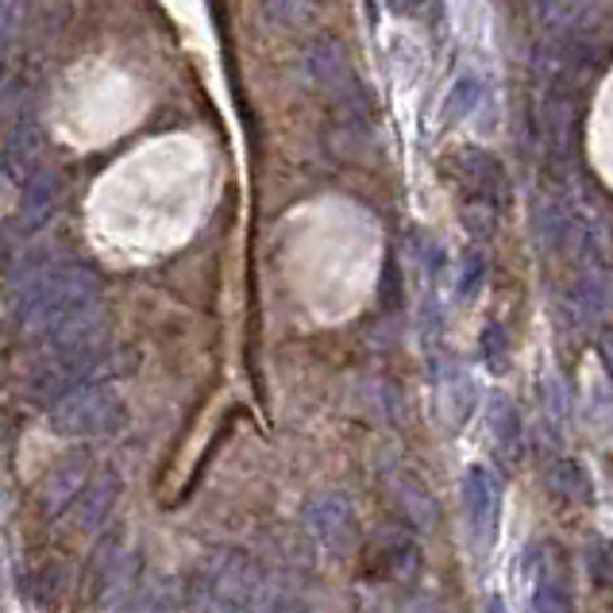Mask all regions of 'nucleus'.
Here are the masks:
<instances>
[{
    "label": "nucleus",
    "mask_w": 613,
    "mask_h": 613,
    "mask_svg": "<svg viewBox=\"0 0 613 613\" xmlns=\"http://www.w3.org/2000/svg\"><path fill=\"white\" fill-rule=\"evenodd\" d=\"M101 305V278L97 271L82 263H54L31 274L20 297V328L28 336H51L70 317Z\"/></svg>",
    "instance_id": "1"
},
{
    "label": "nucleus",
    "mask_w": 613,
    "mask_h": 613,
    "mask_svg": "<svg viewBox=\"0 0 613 613\" xmlns=\"http://www.w3.org/2000/svg\"><path fill=\"white\" fill-rule=\"evenodd\" d=\"M583 82L586 77L556 70V74H548V89L545 101H540V139H545L552 170H560V175H568L571 159H575V108Z\"/></svg>",
    "instance_id": "2"
},
{
    "label": "nucleus",
    "mask_w": 613,
    "mask_h": 613,
    "mask_svg": "<svg viewBox=\"0 0 613 613\" xmlns=\"http://www.w3.org/2000/svg\"><path fill=\"white\" fill-rule=\"evenodd\" d=\"M124 416V405L116 398V390L108 387H77L62 398L59 405H51V424L59 436H101V432L116 429V421Z\"/></svg>",
    "instance_id": "3"
},
{
    "label": "nucleus",
    "mask_w": 613,
    "mask_h": 613,
    "mask_svg": "<svg viewBox=\"0 0 613 613\" xmlns=\"http://www.w3.org/2000/svg\"><path fill=\"white\" fill-rule=\"evenodd\" d=\"M255 568L243 556L228 552L212 563L198 583V606L201 613H251L255 599Z\"/></svg>",
    "instance_id": "4"
},
{
    "label": "nucleus",
    "mask_w": 613,
    "mask_h": 613,
    "mask_svg": "<svg viewBox=\"0 0 613 613\" xmlns=\"http://www.w3.org/2000/svg\"><path fill=\"white\" fill-rule=\"evenodd\" d=\"M452 175L463 190V201H486L494 209H501L509 198V178L498 155H490L486 147H459L452 155Z\"/></svg>",
    "instance_id": "5"
},
{
    "label": "nucleus",
    "mask_w": 613,
    "mask_h": 613,
    "mask_svg": "<svg viewBox=\"0 0 613 613\" xmlns=\"http://www.w3.org/2000/svg\"><path fill=\"white\" fill-rule=\"evenodd\" d=\"M105 356H74V351H54V359H46L31 379V402L39 405H59L70 390L85 387L89 374L101 367Z\"/></svg>",
    "instance_id": "6"
},
{
    "label": "nucleus",
    "mask_w": 613,
    "mask_h": 613,
    "mask_svg": "<svg viewBox=\"0 0 613 613\" xmlns=\"http://www.w3.org/2000/svg\"><path fill=\"white\" fill-rule=\"evenodd\" d=\"M532 240H537L540 255L548 258H560L575 243V212L560 193H537V201H532Z\"/></svg>",
    "instance_id": "7"
},
{
    "label": "nucleus",
    "mask_w": 613,
    "mask_h": 613,
    "mask_svg": "<svg viewBox=\"0 0 613 613\" xmlns=\"http://www.w3.org/2000/svg\"><path fill=\"white\" fill-rule=\"evenodd\" d=\"M305 525L317 537V545H325L328 552H348L356 545V517H351L348 498L340 494H320L305 509Z\"/></svg>",
    "instance_id": "8"
},
{
    "label": "nucleus",
    "mask_w": 613,
    "mask_h": 613,
    "mask_svg": "<svg viewBox=\"0 0 613 613\" xmlns=\"http://www.w3.org/2000/svg\"><path fill=\"white\" fill-rule=\"evenodd\" d=\"M571 309L583 325H599L613 309V274L606 258H583V271L571 282Z\"/></svg>",
    "instance_id": "9"
},
{
    "label": "nucleus",
    "mask_w": 613,
    "mask_h": 613,
    "mask_svg": "<svg viewBox=\"0 0 613 613\" xmlns=\"http://www.w3.org/2000/svg\"><path fill=\"white\" fill-rule=\"evenodd\" d=\"M463 498H467V514L471 525H475L483 548H490V540L498 537V517H501V486L494 478L490 467L475 463L467 471V486H463Z\"/></svg>",
    "instance_id": "10"
},
{
    "label": "nucleus",
    "mask_w": 613,
    "mask_h": 613,
    "mask_svg": "<svg viewBox=\"0 0 613 613\" xmlns=\"http://www.w3.org/2000/svg\"><path fill=\"white\" fill-rule=\"evenodd\" d=\"M116 498H120V478L113 471H101L85 483V490L74 498L70 506V521H74L77 532H97L105 525V517L113 514Z\"/></svg>",
    "instance_id": "11"
},
{
    "label": "nucleus",
    "mask_w": 613,
    "mask_h": 613,
    "mask_svg": "<svg viewBox=\"0 0 613 613\" xmlns=\"http://www.w3.org/2000/svg\"><path fill=\"white\" fill-rule=\"evenodd\" d=\"M54 204H59V175L51 167H35L23 182V198H20V232H39V228L51 220Z\"/></svg>",
    "instance_id": "12"
},
{
    "label": "nucleus",
    "mask_w": 613,
    "mask_h": 613,
    "mask_svg": "<svg viewBox=\"0 0 613 613\" xmlns=\"http://www.w3.org/2000/svg\"><path fill=\"white\" fill-rule=\"evenodd\" d=\"M525 12L540 39H560L594 12V0H525Z\"/></svg>",
    "instance_id": "13"
},
{
    "label": "nucleus",
    "mask_w": 613,
    "mask_h": 613,
    "mask_svg": "<svg viewBox=\"0 0 613 613\" xmlns=\"http://www.w3.org/2000/svg\"><path fill=\"white\" fill-rule=\"evenodd\" d=\"M89 463L82 459V455H74V459H62L59 467L51 471V475L43 478V486H39V494H43V506L51 509V514H62V509L74 506V498L85 490V483H89Z\"/></svg>",
    "instance_id": "14"
},
{
    "label": "nucleus",
    "mask_w": 613,
    "mask_h": 613,
    "mask_svg": "<svg viewBox=\"0 0 613 613\" xmlns=\"http://www.w3.org/2000/svg\"><path fill=\"white\" fill-rule=\"evenodd\" d=\"M548 490L563 501H575V506H586L594 498L591 475H586V467L579 459H556L548 467Z\"/></svg>",
    "instance_id": "15"
},
{
    "label": "nucleus",
    "mask_w": 613,
    "mask_h": 613,
    "mask_svg": "<svg viewBox=\"0 0 613 613\" xmlns=\"http://www.w3.org/2000/svg\"><path fill=\"white\" fill-rule=\"evenodd\" d=\"M320 0H258V12L278 31H305L317 20Z\"/></svg>",
    "instance_id": "16"
},
{
    "label": "nucleus",
    "mask_w": 613,
    "mask_h": 613,
    "mask_svg": "<svg viewBox=\"0 0 613 613\" xmlns=\"http://www.w3.org/2000/svg\"><path fill=\"white\" fill-rule=\"evenodd\" d=\"M374 556H379V575H409L413 571V563H416V545H413V537H405L402 529H390V532H382V545L374 548Z\"/></svg>",
    "instance_id": "17"
},
{
    "label": "nucleus",
    "mask_w": 613,
    "mask_h": 613,
    "mask_svg": "<svg viewBox=\"0 0 613 613\" xmlns=\"http://www.w3.org/2000/svg\"><path fill=\"white\" fill-rule=\"evenodd\" d=\"M486 424H490L494 440L501 444V452L514 455L517 447H521V413H517V405L509 402L506 394H494L490 398V409H486Z\"/></svg>",
    "instance_id": "18"
},
{
    "label": "nucleus",
    "mask_w": 613,
    "mask_h": 613,
    "mask_svg": "<svg viewBox=\"0 0 613 613\" xmlns=\"http://www.w3.org/2000/svg\"><path fill=\"white\" fill-rule=\"evenodd\" d=\"M478 105H483V82H478V74L463 70V74L452 82V89H447V97H444V120L447 124L467 120V116L478 113Z\"/></svg>",
    "instance_id": "19"
},
{
    "label": "nucleus",
    "mask_w": 613,
    "mask_h": 613,
    "mask_svg": "<svg viewBox=\"0 0 613 613\" xmlns=\"http://www.w3.org/2000/svg\"><path fill=\"white\" fill-rule=\"evenodd\" d=\"M394 486H398V506H402V514L409 517V521L421 525V529H429V525H436V498H432V494L424 490L421 478L402 475Z\"/></svg>",
    "instance_id": "20"
},
{
    "label": "nucleus",
    "mask_w": 613,
    "mask_h": 613,
    "mask_svg": "<svg viewBox=\"0 0 613 613\" xmlns=\"http://www.w3.org/2000/svg\"><path fill=\"white\" fill-rule=\"evenodd\" d=\"M532 606L537 613H571V586L560 568H540L532 586Z\"/></svg>",
    "instance_id": "21"
},
{
    "label": "nucleus",
    "mask_w": 613,
    "mask_h": 613,
    "mask_svg": "<svg viewBox=\"0 0 613 613\" xmlns=\"http://www.w3.org/2000/svg\"><path fill=\"white\" fill-rule=\"evenodd\" d=\"M178 586L162 575H147L139 583V599H136V613H178Z\"/></svg>",
    "instance_id": "22"
},
{
    "label": "nucleus",
    "mask_w": 613,
    "mask_h": 613,
    "mask_svg": "<svg viewBox=\"0 0 613 613\" xmlns=\"http://www.w3.org/2000/svg\"><path fill=\"white\" fill-rule=\"evenodd\" d=\"M486 282V251L483 247H471L467 255L459 258V278H455V297L459 302H471V297L483 289Z\"/></svg>",
    "instance_id": "23"
},
{
    "label": "nucleus",
    "mask_w": 613,
    "mask_h": 613,
    "mask_svg": "<svg viewBox=\"0 0 613 613\" xmlns=\"http://www.w3.org/2000/svg\"><path fill=\"white\" fill-rule=\"evenodd\" d=\"M478 351H483L486 371L506 374V367H509V336H506V328H501V325H486L483 336H478Z\"/></svg>",
    "instance_id": "24"
},
{
    "label": "nucleus",
    "mask_w": 613,
    "mask_h": 613,
    "mask_svg": "<svg viewBox=\"0 0 613 613\" xmlns=\"http://www.w3.org/2000/svg\"><path fill=\"white\" fill-rule=\"evenodd\" d=\"M459 212H463V224H467V232L475 235V240H490L501 216V209H494V204H486V201H463Z\"/></svg>",
    "instance_id": "25"
},
{
    "label": "nucleus",
    "mask_w": 613,
    "mask_h": 613,
    "mask_svg": "<svg viewBox=\"0 0 613 613\" xmlns=\"http://www.w3.org/2000/svg\"><path fill=\"white\" fill-rule=\"evenodd\" d=\"M4 162H12V170H23L31 162H39V144H35V128H15L12 139L4 147Z\"/></svg>",
    "instance_id": "26"
},
{
    "label": "nucleus",
    "mask_w": 613,
    "mask_h": 613,
    "mask_svg": "<svg viewBox=\"0 0 613 613\" xmlns=\"http://www.w3.org/2000/svg\"><path fill=\"white\" fill-rule=\"evenodd\" d=\"M62 586H66V563H46V568L39 571V579H35L39 606H51V602H59Z\"/></svg>",
    "instance_id": "27"
},
{
    "label": "nucleus",
    "mask_w": 613,
    "mask_h": 613,
    "mask_svg": "<svg viewBox=\"0 0 613 613\" xmlns=\"http://www.w3.org/2000/svg\"><path fill=\"white\" fill-rule=\"evenodd\" d=\"M23 4H28V0H0V66H4L8 43H12V35L23 23Z\"/></svg>",
    "instance_id": "28"
},
{
    "label": "nucleus",
    "mask_w": 613,
    "mask_h": 613,
    "mask_svg": "<svg viewBox=\"0 0 613 613\" xmlns=\"http://www.w3.org/2000/svg\"><path fill=\"white\" fill-rule=\"evenodd\" d=\"M591 571L599 583H613V540H594L591 545Z\"/></svg>",
    "instance_id": "29"
},
{
    "label": "nucleus",
    "mask_w": 613,
    "mask_h": 613,
    "mask_svg": "<svg viewBox=\"0 0 613 613\" xmlns=\"http://www.w3.org/2000/svg\"><path fill=\"white\" fill-rule=\"evenodd\" d=\"M599 356H602V367H606L610 379H613V328H606V332H602V340H599Z\"/></svg>",
    "instance_id": "30"
},
{
    "label": "nucleus",
    "mask_w": 613,
    "mask_h": 613,
    "mask_svg": "<svg viewBox=\"0 0 613 613\" xmlns=\"http://www.w3.org/2000/svg\"><path fill=\"white\" fill-rule=\"evenodd\" d=\"M421 4H424V0H387V8H390L394 15H413Z\"/></svg>",
    "instance_id": "31"
},
{
    "label": "nucleus",
    "mask_w": 613,
    "mask_h": 613,
    "mask_svg": "<svg viewBox=\"0 0 613 613\" xmlns=\"http://www.w3.org/2000/svg\"><path fill=\"white\" fill-rule=\"evenodd\" d=\"M271 613H305V610L297 606V602H278V606H274Z\"/></svg>",
    "instance_id": "32"
},
{
    "label": "nucleus",
    "mask_w": 613,
    "mask_h": 613,
    "mask_svg": "<svg viewBox=\"0 0 613 613\" xmlns=\"http://www.w3.org/2000/svg\"><path fill=\"white\" fill-rule=\"evenodd\" d=\"M486 613H509V610H506V602H501V599H490V606H486Z\"/></svg>",
    "instance_id": "33"
}]
</instances>
